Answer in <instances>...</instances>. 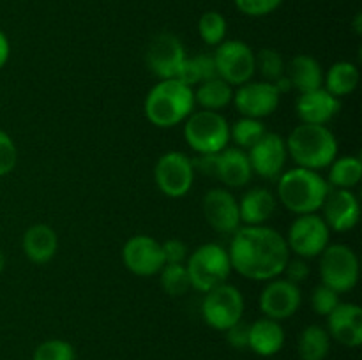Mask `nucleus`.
<instances>
[{"label": "nucleus", "mask_w": 362, "mask_h": 360, "mask_svg": "<svg viewBox=\"0 0 362 360\" xmlns=\"http://www.w3.org/2000/svg\"><path fill=\"white\" fill-rule=\"evenodd\" d=\"M232 270L250 281L267 282L283 274L290 249L285 235L267 224L240 226L228 246Z\"/></svg>", "instance_id": "1"}, {"label": "nucleus", "mask_w": 362, "mask_h": 360, "mask_svg": "<svg viewBox=\"0 0 362 360\" xmlns=\"http://www.w3.org/2000/svg\"><path fill=\"white\" fill-rule=\"evenodd\" d=\"M197 109L193 88L177 78L159 80L147 92L144 101L145 119L159 129H172Z\"/></svg>", "instance_id": "2"}, {"label": "nucleus", "mask_w": 362, "mask_h": 360, "mask_svg": "<svg viewBox=\"0 0 362 360\" xmlns=\"http://www.w3.org/2000/svg\"><path fill=\"white\" fill-rule=\"evenodd\" d=\"M288 157L296 166L322 172L338 157V138L329 126L299 124L285 138Z\"/></svg>", "instance_id": "3"}, {"label": "nucleus", "mask_w": 362, "mask_h": 360, "mask_svg": "<svg viewBox=\"0 0 362 360\" xmlns=\"http://www.w3.org/2000/svg\"><path fill=\"white\" fill-rule=\"evenodd\" d=\"M329 189L331 187L320 172L293 166L278 176L276 200L296 215L315 214L320 212Z\"/></svg>", "instance_id": "4"}, {"label": "nucleus", "mask_w": 362, "mask_h": 360, "mask_svg": "<svg viewBox=\"0 0 362 360\" xmlns=\"http://www.w3.org/2000/svg\"><path fill=\"white\" fill-rule=\"evenodd\" d=\"M184 265L189 275L191 288L200 293H207L209 289L228 282L230 274L233 272L228 249L216 242L202 244L191 251Z\"/></svg>", "instance_id": "5"}, {"label": "nucleus", "mask_w": 362, "mask_h": 360, "mask_svg": "<svg viewBox=\"0 0 362 360\" xmlns=\"http://www.w3.org/2000/svg\"><path fill=\"white\" fill-rule=\"evenodd\" d=\"M184 140L194 154H219L230 143V124L221 112L194 109L184 120Z\"/></svg>", "instance_id": "6"}, {"label": "nucleus", "mask_w": 362, "mask_h": 360, "mask_svg": "<svg viewBox=\"0 0 362 360\" xmlns=\"http://www.w3.org/2000/svg\"><path fill=\"white\" fill-rule=\"evenodd\" d=\"M322 284L336 293H349L359 282V258L346 244H329L318 256Z\"/></svg>", "instance_id": "7"}, {"label": "nucleus", "mask_w": 362, "mask_h": 360, "mask_svg": "<svg viewBox=\"0 0 362 360\" xmlns=\"http://www.w3.org/2000/svg\"><path fill=\"white\" fill-rule=\"evenodd\" d=\"M205 323L218 332H226L244 318V296L237 286L230 282L216 286L204 293L200 306Z\"/></svg>", "instance_id": "8"}, {"label": "nucleus", "mask_w": 362, "mask_h": 360, "mask_svg": "<svg viewBox=\"0 0 362 360\" xmlns=\"http://www.w3.org/2000/svg\"><path fill=\"white\" fill-rule=\"evenodd\" d=\"M331 229L318 212L297 215L290 224L285 240L290 254L303 260H313L331 244Z\"/></svg>", "instance_id": "9"}, {"label": "nucleus", "mask_w": 362, "mask_h": 360, "mask_svg": "<svg viewBox=\"0 0 362 360\" xmlns=\"http://www.w3.org/2000/svg\"><path fill=\"white\" fill-rule=\"evenodd\" d=\"M194 168L189 155L179 150H168L154 164V182L159 193L179 200L189 194L194 184Z\"/></svg>", "instance_id": "10"}, {"label": "nucleus", "mask_w": 362, "mask_h": 360, "mask_svg": "<svg viewBox=\"0 0 362 360\" xmlns=\"http://www.w3.org/2000/svg\"><path fill=\"white\" fill-rule=\"evenodd\" d=\"M212 56L218 76L233 88L253 80L255 52L247 42L240 39H225L221 44L216 46Z\"/></svg>", "instance_id": "11"}, {"label": "nucleus", "mask_w": 362, "mask_h": 360, "mask_svg": "<svg viewBox=\"0 0 362 360\" xmlns=\"http://www.w3.org/2000/svg\"><path fill=\"white\" fill-rule=\"evenodd\" d=\"M187 53L182 41L172 32H161L151 39L145 52L147 69L158 80H170L179 76V71Z\"/></svg>", "instance_id": "12"}, {"label": "nucleus", "mask_w": 362, "mask_h": 360, "mask_svg": "<svg viewBox=\"0 0 362 360\" xmlns=\"http://www.w3.org/2000/svg\"><path fill=\"white\" fill-rule=\"evenodd\" d=\"M303 306V289L285 277H274L265 282L258 296L262 314L271 320L283 321L292 318Z\"/></svg>", "instance_id": "13"}, {"label": "nucleus", "mask_w": 362, "mask_h": 360, "mask_svg": "<svg viewBox=\"0 0 362 360\" xmlns=\"http://www.w3.org/2000/svg\"><path fill=\"white\" fill-rule=\"evenodd\" d=\"M279 101H281V94L274 87V83L264 80H250L235 87L232 104L235 106L240 116L264 120L278 109Z\"/></svg>", "instance_id": "14"}, {"label": "nucleus", "mask_w": 362, "mask_h": 360, "mask_svg": "<svg viewBox=\"0 0 362 360\" xmlns=\"http://www.w3.org/2000/svg\"><path fill=\"white\" fill-rule=\"evenodd\" d=\"M120 256H122L124 267L138 277L158 275L165 265L161 242L144 233L127 239L120 251Z\"/></svg>", "instance_id": "15"}, {"label": "nucleus", "mask_w": 362, "mask_h": 360, "mask_svg": "<svg viewBox=\"0 0 362 360\" xmlns=\"http://www.w3.org/2000/svg\"><path fill=\"white\" fill-rule=\"evenodd\" d=\"M202 210L207 224L221 235H232L240 228L239 201L226 187H214L204 194Z\"/></svg>", "instance_id": "16"}, {"label": "nucleus", "mask_w": 362, "mask_h": 360, "mask_svg": "<svg viewBox=\"0 0 362 360\" xmlns=\"http://www.w3.org/2000/svg\"><path fill=\"white\" fill-rule=\"evenodd\" d=\"M247 157L253 168V175L267 180H278V176L286 169V161H288L285 138L281 134L267 131L247 150Z\"/></svg>", "instance_id": "17"}, {"label": "nucleus", "mask_w": 362, "mask_h": 360, "mask_svg": "<svg viewBox=\"0 0 362 360\" xmlns=\"http://www.w3.org/2000/svg\"><path fill=\"white\" fill-rule=\"evenodd\" d=\"M318 214L331 232L346 233L357 226L361 219V203L352 189H329Z\"/></svg>", "instance_id": "18"}, {"label": "nucleus", "mask_w": 362, "mask_h": 360, "mask_svg": "<svg viewBox=\"0 0 362 360\" xmlns=\"http://www.w3.org/2000/svg\"><path fill=\"white\" fill-rule=\"evenodd\" d=\"M327 332L332 341L346 348L362 344V307L354 302H339L327 316Z\"/></svg>", "instance_id": "19"}, {"label": "nucleus", "mask_w": 362, "mask_h": 360, "mask_svg": "<svg viewBox=\"0 0 362 360\" xmlns=\"http://www.w3.org/2000/svg\"><path fill=\"white\" fill-rule=\"evenodd\" d=\"M341 109V99L329 94L324 87L304 92L296 99V113L300 124H318L327 126Z\"/></svg>", "instance_id": "20"}, {"label": "nucleus", "mask_w": 362, "mask_h": 360, "mask_svg": "<svg viewBox=\"0 0 362 360\" xmlns=\"http://www.w3.org/2000/svg\"><path fill=\"white\" fill-rule=\"evenodd\" d=\"M216 179L226 187V189H240L246 187L253 179V168H251L250 157L246 150L237 147H226L218 154V172Z\"/></svg>", "instance_id": "21"}, {"label": "nucleus", "mask_w": 362, "mask_h": 360, "mask_svg": "<svg viewBox=\"0 0 362 360\" xmlns=\"http://www.w3.org/2000/svg\"><path fill=\"white\" fill-rule=\"evenodd\" d=\"M21 249L30 263L46 265L59 251V235L46 222H35L21 236Z\"/></svg>", "instance_id": "22"}, {"label": "nucleus", "mask_w": 362, "mask_h": 360, "mask_svg": "<svg viewBox=\"0 0 362 360\" xmlns=\"http://www.w3.org/2000/svg\"><path fill=\"white\" fill-rule=\"evenodd\" d=\"M237 201H239V215L243 226L265 224L278 208L276 194L267 187H251Z\"/></svg>", "instance_id": "23"}, {"label": "nucleus", "mask_w": 362, "mask_h": 360, "mask_svg": "<svg viewBox=\"0 0 362 360\" xmlns=\"http://www.w3.org/2000/svg\"><path fill=\"white\" fill-rule=\"evenodd\" d=\"M285 339L286 335L281 321L262 316L250 323L247 349H251L258 356H274L283 349Z\"/></svg>", "instance_id": "24"}, {"label": "nucleus", "mask_w": 362, "mask_h": 360, "mask_svg": "<svg viewBox=\"0 0 362 360\" xmlns=\"http://www.w3.org/2000/svg\"><path fill=\"white\" fill-rule=\"evenodd\" d=\"M285 76L288 78L292 90H297L299 94L324 87L322 64L308 53H299L286 62Z\"/></svg>", "instance_id": "25"}, {"label": "nucleus", "mask_w": 362, "mask_h": 360, "mask_svg": "<svg viewBox=\"0 0 362 360\" xmlns=\"http://www.w3.org/2000/svg\"><path fill=\"white\" fill-rule=\"evenodd\" d=\"M359 80L361 71L357 64L350 60H339L324 73V88L334 97L343 99L356 92V88L359 87Z\"/></svg>", "instance_id": "26"}, {"label": "nucleus", "mask_w": 362, "mask_h": 360, "mask_svg": "<svg viewBox=\"0 0 362 360\" xmlns=\"http://www.w3.org/2000/svg\"><path fill=\"white\" fill-rule=\"evenodd\" d=\"M233 90L235 88L219 76L205 80L193 88L194 104L200 109H211V112H221L226 106L232 104Z\"/></svg>", "instance_id": "27"}, {"label": "nucleus", "mask_w": 362, "mask_h": 360, "mask_svg": "<svg viewBox=\"0 0 362 360\" xmlns=\"http://www.w3.org/2000/svg\"><path fill=\"white\" fill-rule=\"evenodd\" d=\"M327 184L331 189H354L362 179V161L357 155L336 157L329 164Z\"/></svg>", "instance_id": "28"}, {"label": "nucleus", "mask_w": 362, "mask_h": 360, "mask_svg": "<svg viewBox=\"0 0 362 360\" xmlns=\"http://www.w3.org/2000/svg\"><path fill=\"white\" fill-rule=\"evenodd\" d=\"M332 339L327 328L320 325H308L297 341V353L300 360H325L331 352Z\"/></svg>", "instance_id": "29"}, {"label": "nucleus", "mask_w": 362, "mask_h": 360, "mask_svg": "<svg viewBox=\"0 0 362 360\" xmlns=\"http://www.w3.org/2000/svg\"><path fill=\"white\" fill-rule=\"evenodd\" d=\"M214 76H218L214 56L209 55V53H198L194 56H186L177 80L182 81L187 87L194 88L198 83H202L205 80H211Z\"/></svg>", "instance_id": "30"}, {"label": "nucleus", "mask_w": 362, "mask_h": 360, "mask_svg": "<svg viewBox=\"0 0 362 360\" xmlns=\"http://www.w3.org/2000/svg\"><path fill=\"white\" fill-rule=\"evenodd\" d=\"M265 133V124L258 119L240 116L239 120L230 124V141H233V147L240 150H250Z\"/></svg>", "instance_id": "31"}, {"label": "nucleus", "mask_w": 362, "mask_h": 360, "mask_svg": "<svg viewBox=\"0 0 362 360\" xmlns=\"http://www.w3.org/2000/svg\"><path fill=\"white\" fill-rule=\"evenodd\" d=\"M158 275L159 284L170 296H182L191 289L189 275L184 263H165Z\"/></svg>", "instance_id": "32"}, {"label": "nucleus", "mask_w": 362, "mask_h": 360, "mask_svg": "<svg viewBox=\"0 0 362 360\" xmlns=\"http://www.w3.org/2000/svg\"><path fill=\"white\" fill-rule=\"evenodd\" d=\"M286 62L281 53L274 48H262L255 53V73L262 76V80L274 83L279 78L285 76Z\"/></svg>", "instance_id": "33"}, {"label": "nucleus", "mask_w": 362, "mask_h": 360, "mask_svg": "<svg viewBox=\"0 0 362 360\" xmlns=\"http://www.w3.org/2000/svg\"><path fill=\"white\" fill-rule=\"evenodd\" d=\"M226 32H228L226 18L218 11H207L198 20V35L204 44L216 48L226 39Z\"/></svg>", "instance_id": "34"}, {"label": "nucleus", "mask_w": 362, "mask_h": 360, "mask_svg": "<svg viewBox=\"0 0 362 360\" xmlns=\"http://www.w3.org/2000/svg\"><path fill=\"white\" fill-rule=\"evenodd\" d=\"M32 360H76V349L66 339H46L34 349Z\"/></svg>", "instance_id": "35"}, {"label": "nucleus", "mask_w": 362, "mask_h": 360, "mask_svg": "<svg viewBox=\"0 0 362 360\" xmlns=\"http://www.w3.org/2000/svg\"><path fill=\"white\" fill-rule=\"evenodd\" d=\"M339 302H341L339 293H336L334 289L322 284V282L318 286H315V289L311 292V296H310V304L313 313L324 318H327L329 314L336 309V306H338Z\"/></svg>", "instance_id": "36"}, {"label": "nucleus", "mask_w": 362, "mask_h": 360, "mask_svg": "<svg viewBox=\"0 0 362 360\" xmlns=\"http://www.w3.org/2000/svg\"><path fill=\"white\" fill-rule=\"evenodd\" d=\"M240 14L250 18H264L281 7L283 0H233Z\"/></svg>", "instance_id": "37"}, {"label": "nucleus", "mask_w": 362, "mask_h": 360, "mask_svg": "<svg viewBox=\"0 0 362 360\" xmlns=\"http://www.w3.org/2000/svg\"><path fill=\"white\" fill-rule=\"evenodd\" d=\"M18 147L13 138L0 129V176H6L16 168Z\"/></svg>", "instance_id": "38"}, {"label": "nucleus", "mask_w": 362, "mask_h": 360, "mask_svg": "<svg viewBox=\"0 0 362 360\" xmlns=\"http://www.w3.org/2000/svg\"><path fill=\"white\" fill-rule=\"evenodd\" d=\"M161 249L165 263H186L191 253L187 244L180 239H166L165 242H161Z\"/></svg>", "instance_id": "39"}, {"label": "nucleus", "mask_w": 362, "mask_h": 360, "mask_svg": "<svg viewBox=\"0 0 362 360\" xmlns=\"http://www.w3.org/2000/svg\"><path fill=\"white\" fill-rule=\"evenodd\" d=\"M281 277L288 279L293 284L300 286L308 277H310V265H308V260H303V258L290 256V260L286 261L285 268H283Z\"/></svg>", "instance_id": "40"}, {"label": "nucleus", "mask_w": 362, "mask_h": 360, "mask_svg": "<svg viewBox=\"0 0 362 360\" xmlns=\"http://www.w3.org/2000/svg\"><path fill=\"white\" fill-rule=\"evenodd\" d=\"M226 334V342L232 346L233 349H247V339H250V323L244 321H237L233 327H230Z\"/></svg>", "instance_id": "41"}, {"label": "nucleus", "mask_w": 362, "mask_h": 360, "mask_svg": "<svg viewBox=\"0 0 362 360\" xmlns=\"http://www.w3.org/2000/svg\"><path fill=\"white\" fill-rule=\"evenodd\" d=\"M193 161L194 173H202L211 179H216V172H218V154H197V157L191 159Z\"/></svg>", "instance_id": "42"}, {"label": "nucleus", "mask_w": 362, "mask_h": 360, "mask_svg": "<svg viewBox=\"0 0 362 360\" xmlns=\"http://www.w3.org/2000/svg\"><path fill=\"white\" fill-rule=\"evenodd\" d=\"M11 55V44H9V39L7 35L0 30V69L7 64Z\"/></svg>", "instance_id": "43"}, {"label": "nucleus", "mask_w": 362, "mask_h": 360, "mask_svg": "<svg viewBox=\"0 0 362 360\" xmlns=\"http://www.w3.org/2000/svg\"><path fill=\"white\" fill-rule=\"evenodd\" d=\"M354 28H356V34H357V35L362 34V16H361V13L356 14V21H354Z\"/></svg>", "instance_id": "44"}, {"label": "nucleus", "mask_w": 362, "mask_h": 360, "mask_svg": "<svg viewBox=\"0 0 362 360\" xmlns=\"http://www.w3.org/2000/svg\"><path fill=\"white\" fill-rule=\"evenodd\" d=\"M6 263H7V260H6V254H4V251L0 249V274H2V272L6 270Z\"/></svg>", "instance_id": "45"}]
</instances>
